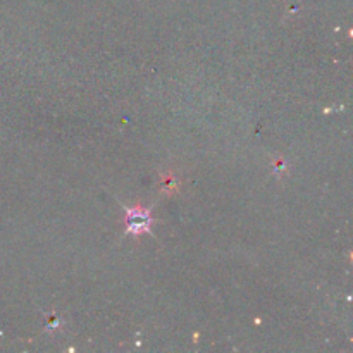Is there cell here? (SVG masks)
Segmentation results:
<instances>
[{
  "label": "cell",
  "instance_id": "cell-1",
  "mask_svg": "<svg viewBox=\"0 0 353 353\" xmlns=\"http://www.w3.org/2000/svg\"><path fill=\"white\" fill-rule=\"evenodd\" d=\"M150 219L149 212L143 210V208H127V231L133 234L143 233V231H149Z\"/></svg>",
  "mask_w": 353,
  "mask_h": 353
}]
</instances>
